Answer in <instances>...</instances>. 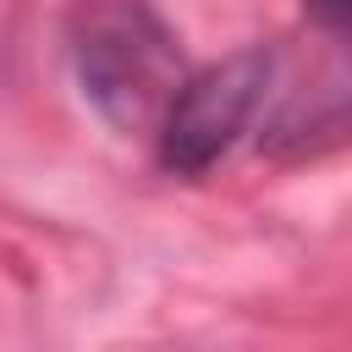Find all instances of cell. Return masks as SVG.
Masks as SVG:
<instances>
[{"instance_id": "cell-1", "label": "cell", "mask_w": 352, "mask_h": 352, "mask_svg": "<svg viewBox=\"0 0 352 352\" xmlns=\"http://www.w3.org/2000/svg\"><path fill=\"white\" fill-rule=\"evenodd\" d=\"M72 72L82 99L116 132H160L187 60L148 0H94L72 22Z\"/></svg>"}, {"instance_id": "cell-2", "label": "cell", "mask_w": 352, "mask_h": 352, "mask_svg": "<svg viewBox=\"0 0 352 352\" xmlns=\"http://www.w3.org/2000/svg\"><path fill=\"white\" fill-rule=\"evenodd\" d=\"M270 50H236L204 72H187V82L176 88L154 143H160V165L170 176H204L214 170L236 138L253 126L264 94H270Z\"/></svg>"}, {"instance_id": "cell-3", "label": "cell", "mask_w": 352, "mask_h": 352, "mask_svg": "<svg viewBox=\"0 0 352 352\" xmlns=\"http://www.w3.org/2000/svg\"><path fill=\"white\" fill-rule=\"evenodd\" d=\"M302 16H308L319 33L352 44V0H302Z\"/></svg>"}]
</instances>
